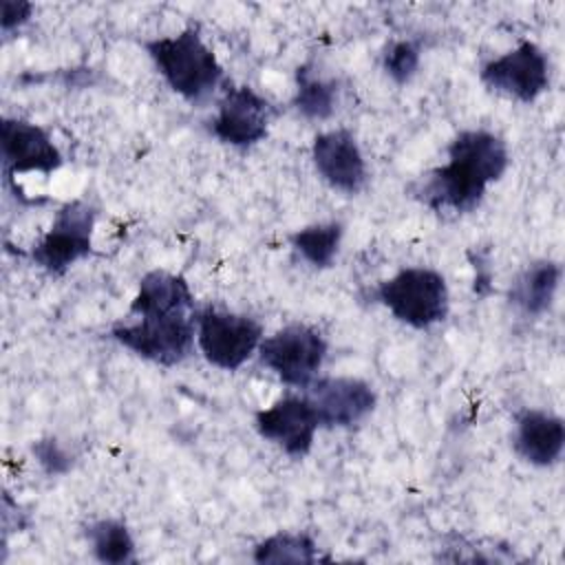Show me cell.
Masks as SVG:
<instances>
[{"label": "cell", "instance_id": "cell-1", "mask_svg": "<svg viewBox=\"0 0 565 565\" xmlns=\"http://www.w3.org/2000/svg\"><path fill=\"white\" fill-rule=\"evenodd\" d=\"M446 152L448 161L413 181L408 192L437 214L463 216L475 212L483 203L488 188L505 174L510 152L505 141L486 128L457 132Z\"/></svg>", "mask_w": 565, "mask_h": 565}, {"label": "cell", "instance_id": "cell-2", "mask_svg": "<svg viewBox=\"0 0 565 565\" xmlns=\"http://www.w3.org/2000/svg\"><path fill=\"white\" fill-rule=\"evenodd\" d=\"M143 49L166 84L190 104H203L225 77L214 51L201 38L199 24L148 40Z\"/></svg>", "mask_w": 565, "mask_h": 565}, {"label": "cell", "instance_id": "cell-3", "mask_svg": "<svg viewBox=\"0 0 565 565\" xmlns=\"http://www.w3.org/2000/svg\"><path fill=\"white\" fill-rule=\"evenodd\" d=\"M375 298L391 316L413 329H430L446 320L450 291L446 278L433 267H402L375 287Z\"/></svg>", "mask_w": 565, "mask_h": 565}, {"label": "cell", "instance_id": "cell-4", "mask_svg": "<svg viewBox=\"0 0 565 565\" xmlns=\"http://www.w3.org/2000/svg\"><path fill=\"white\" fill-rule=\"evenodd\" d=\"M108 335L141 360L159 366H174L192 353L196 342V324L192 311L139 316L135 322L113 324Z\"/></svg>", "mask_w": 565, "mask_h": 565}, {"label": "cell", "instance_id": "cell-5", "mask_svg": "<svg viewBox=\"0 0 565 565\" xmlns=\"http://www.w3.org/2000/svg\"><path fill=\"white\" fill-rule=\"evenodd\" d=\"M97 210L86 199H73L57 207L49 230L29 249L31 260L49 276H64L77 260L93 254Z\"/></svg>", "mask_w": 565, "mask_h": 565}, {"label": "cell", "instance_id": "cell-6", "mask_svg": "<svg viewBox=\"0 0 565 565\" xmlns=\"http://www.w3.org/2000/svg\"><path fill=\"white\" fill-rule=\"evenodd\" d=\"M329 344L324 335L305 322H291L258 344V360L282 384L307 388L324 364Z\"/></svg>", "mask_w": 565, "mask_h": 565}, {"label": "cell", "instance_id": "cell-7", "mask_svg": "<svg viewBox=\"0 0 565 565\" xmlns=\"http://www.w3.org/2000/svg\"><path fill=\"white\" fill-rule=\"evenodd\" d=\"M194 324L201 355L221 371H238L265 338L263 324L256 318L216 307L196 311Z\"/></svg>", "mask_w": 565, "mask_h": 565}, {"label": "cell", "instance_id": "cell-8", "mask_svg": "<svg viewBox=\"0 0 565 565\" xmlns=\"http://www.w3.org/2000/svg\"><path fill=\"white\" fill-rule=\"evenodd\" d=\"M486 88L521 104L539 99L550 88V62L543 49L530 40L488 60L479 68Z\"/></svg>", "mask_w": 565, "mask_h": 565}, {"label": "cell", "instance_id": "cell-9", "mask_svg": "<svg viewBox=\"0 0 565 565\" xmlns=\"http://www.w3.org/2000/svg\"><path fill=\"white\" fill-rule=\"evenodd\" d=\"M274 117V106L252 86H227L210 121V132L225 146L247 150L260 143Z\"/></svg>", "mask_w": 565, "mask_h": 565}, {"label": "cell", "instance_id": "cell-10", "mask_svg": "<svg viewBox=\"0 0 565 565\" xmlns=\"http://www.w3.org/2000/svg\"><path fill=\"white\" fill-rule=\"evenodd\" d=\"M305 397L311 402L320 428L360 426L377 406L375 388L351 375L316 377L305 388Z\"/></svg>", "mask_w": 565, "mask_h": 565}, {"label": "cell", "instance_id": "cell-11", "mask_svg": "<svg viewBox=\"0 0 565 565\" xmlns=\"http://www.w3.org/2000/svg\"><path fill=\"white\" fill-rule=\"evenodd\" d=\"M254 428L291 459H302L313 448L320 422L305 395H285L254 415Z\"/></svg>", "mask_w": 565, "mask_h": 565}, {"label": "cell", "instance_id": "cell-12", "mask_svg": "<svg viewBox=\"0 0 565 565\" xmlns=\"http://www.w3.org/2000/svg\"><path fill=\"white\" fill-rule=\"evenodd\" d=\"M311 161L320 179L342 194L353 196L369 181L364 152L349 128L318 132L311 141Z\"/></svg>", "mask_w": 565, "mask_h": 565}, {"label": "cell", "instance_id": "cell-13", "mask_svg": "<svg viewBox=\"0 0 565 565\" xmlns=\"http://www.w3.org/2000/svg\"><path fill=\"white\" fill-rule=\"evenodd\" d=\"M0 154L7 179L22 172L51 174L64 163L62 150L42 126L18 117L0 121Z\"/></svg>", "mask_w": 565, "mask_h": 565}, {"label": "cell", "instance_id": "cell-14", "mask_svg": "<svg viewBox=\"0 0 565 565\" xmlns=\"http://www.w3.org/2000/svg\"><path fill=\"white\" fill-rule=\"evenodd\" d=\"M512 448L530 466L550 468L558 463L565 448L563 417L541 408H523L514 419Z\"/></svg>", "mask_w": 565, "mask_h": 565}, {"label": "cell", "instance_id": "cell-15", "mask_svg": "<svg viewBox=\"0 0 565 565\" xmlns=\"http://www.w3.org/2000/svg\"><path fill=\"white\" fill-rule=\"evenodd\" d=\"M563 267L552 258L527 263L508 287V302L523 318H541L554 305Z\"/></svg>", "mask_w": 565, "mask_h": 565}, {"label": "cell", "instance_id": "cell-16", "mask_svg": "<svg viewBox=\"0 0 565 565\" xmlns=\"http://www.w3.org/2000/svg\"><path fill=\"white\" fill-rule=\"evenodd\" d=\"M194 291L181 274L168 269H150L141 276L135 298L130 300L128 313L139 316H168L192 311Z\"/></svg>", "mask_w": 565, "mask_h": 565}, {"label": "cell", "instance_id": "cell-17", "mask_svg": "<svg viewBox=\"0 0 565 565\" xmlns=\"http://www.w3.org/2000/svg\"><path fill=\"white\" fill-rule=\"evenodd\" d=\"M340 97L338 79L322 77L316 73L311 64H302L296 68V90H294V108L309 121H324L335 113Z\"/></svg>", "mask_w": 565, "mask_h": 565}, {"label": "cell", "instance_id": "cell-18", "mask_svg": "<svg viewBox=\"0 0 565 565\" xmlns=\"http://www.w3.org/2000/svg\"><path fill=\"white\" fill-rule=\"evenodd\" d=\"M86 541L93 556L106 565L137 563V545L121 519H99L86 525Z\"/></svg>", "mask_w": 565, "mask_h": 565}, {"label": "cell", "instance_id": "cell-19", "mask_svg": "<svg viewBox=\"0 0 565 565\" xmlns=\"http://www.w3.org/2000/svg\"><path fill=\"white\" fill-rule=\"evenodd\" d=\"M342 236H344V225L340 221L313 223L296 230L289 236V245L311 267L327 269L333 265L338 256Z\"/></svg>", "mask_w": 565, "mask_h": 565}, {"label": "cell", "instance_id": "cell-20", "mask_svg": "<svg viewBox=\"0 0 565 565\" xmlns=\"http://www.w3.org/2000/svg\"><path fill=\"white\" fill-rule=\"evenodd\" d=\"M252 558L265 563H316L320 561L318 545L307 532H276L254 545Z\"/></svg>", "mask_w": 565, "mask_h": 565}, {"label": "cell", "instance_id": "cell-21", "mask_svg": "<svg viewBox=\"0 0 565 565\" xmlns=\"http://www.w3.org/2000/svg\"><path fill=\"white\" fill-rule=\"evenodd\" d=\"M422 51L419 44L413 40H393L386 44L382 53V68L384 73L399 86L408 84L419 68Z\"/></svg>", "mask_w": 565, "mask_h": 565}, {"label": "cell", "instance_id": "cell-22", "mask_svg": "<svg viewBox=\"0 0 565 565\" xmlns=\"http://www.w3.org/2000/svg\"><path fill=\"white\" fill-rule=\"evenodd\" d=\"M31 452H33L35 461L40 463V468L51 477L66 475L75 461L71 450H66L55 437H40L38 441H33Z\"/></svg>", "mask_w": 565, "mask_h": 565}, {"label": "cell", "instance_id": "cell-23", "mask_svg": "<svg viewBox=\"0 0 565 565\" xmlns=\"http://www.w3.org/2000/svg\"><path fill=\"white\" fill-rule=\"evenodd\" d=\"M33 13V4L26 0H2V13H0V29L2 33H11L29 22Z\"/></svg>", "mask_w": 565, "mask_h": 565}, {"label": "cell", "instance_id": "cell-24", "mask_svg": "<svg viewBox=\"0 0 565 565\" xmlns=\"http://www.w3.org/2000/svg\"><path fill=\"white\" fill-rule=\"evenodd\" d=\"M475 265V291L477 294H488L490 289V280H492V269H490V263H488V256H479L472 260Z\"/></svg>", "mask_w": 565, "mask_h": 565}]
</instances>
